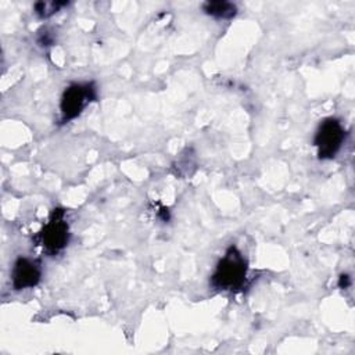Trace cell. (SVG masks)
<instances>
[{
	"mask_svg": "<svg viewBox=\"0 0 355 355\" xmlns=\"http://www.w3.org/2000/svg\"><path fill=\"white\" fill-rule=\"evenodd\" d=\"M245 276L247 261L234 245H230L218 262L211 284L218 290H237L244 284Z\"/></svg>",
	"mask_w": 355,
	"mask_h": 355,
	"instance_id": "obj_1",
	"label": "cell"
},
{
	"mask_svg": "<svg viewBox=\"0 0 355 355\" xmlns=\"http://www.w3.org/2000/svg\"><path fill=\"white\" fill-rule=\"evenodd\" d=\"M68 240L69 227L65 220V211L55 208L51 211L49 222L39 232L37 241L49 254H57L68 244Z\"/></svg>",
	"mask_w": 355,
	"mask_h": 355,
	"instance_id": "obj_2",
	"label": "cell"
},
{
	"mask_svg": "<svg viewBox=\"0 0 355 355\" xmlns=\"http://www.w3.org/2000/svg\"><path fill=\"white\" fill-rule=\"evenodd\" d=\"M94 98L96 87L93 83H73L68 86L64 90L60 103L62 121L67 122L76 118Z\"/></svg>",
	"mask_w": 355,
	"mask_h": 355,
	"instance_id": "obj_3",
	"label": "cell"
},
{
	"mask_svg": "<svg viewBox=\"0 0 355 355\" xmlns=\"http://www.w3.org/2000/svg\"><path fill=\"white\" fill-rule=\"evenodd\" d=\"M345 137V130L341 122L336 118L324 119L313 139L315 146L318 147V155L322 159L333 158L340 150Z\"/></svg>",
	"mask_w": 355,
	"mask_h": 355,
	"instance_id": "obj_4",
	"label": "cell"
},
{
	"mask_svg": "<svg viewBox=\"0 0 355 355\" xmlns=\"http://www.w3.org/2000/svg\"><path fill=\"white\" fill-rule=\"evenodd\" d=\"M42 276L40 265L36 261L28 259L25 257H19L11 272V283L15 290H24L35 287Z\"/></svg>",
	"mask_w": 355,
	"mask_h": 355,
	"instance_id": "obj_5",
	"label": "cell"
},
{
	"mask_svg": "<svg viewBox=\"0 0 355 355\" xmlns=\"http://www.w3.org/2000/svg\"><path fill=\"white\" fill-rule=\"evenodd\" d=\"M204 11L208 15H212L215 18H232L236 15L237 8L230 1L216 0V1H207L204 4Z\"/></svg>",
	"mask_w": 355,
	"mask_h": 355,
	"instance_id": "obj_6",
	"label": "cell"
},
{
	"mask_svg": "<svg viewBox=\"0 0 355 355\" xmlns=\"http://www.w3.org/2000/svg\"><path fill=\"white\" fill-rule=\"evenodd\" d=\"M65 6V3H60V1H39L35 4V12L42 17V18H47L50 15H53L54 12L58 11L60 7Z\"/></svg>",
	"mask_w": 355,
	"mask_h": 355,
	"instance_id": "obj_7",
	"label": "cell"
},
{
	"mask_svg": "<svg viewBox=\"0 0 355 355\" xmlns=\"http://www.w3.org/2000/svg\"><path fill=\"white\" fill-rule=\"evenodd\" d=\"M338 284H340V287H341V288H345V287H348V286H349V277H348L347 275H341Z\"/></svg>",
	"mask_w": 355,
	"mask_h": 355,
	"instance_id": "obj_8",
	"label": "cell"
}]
</instances>
